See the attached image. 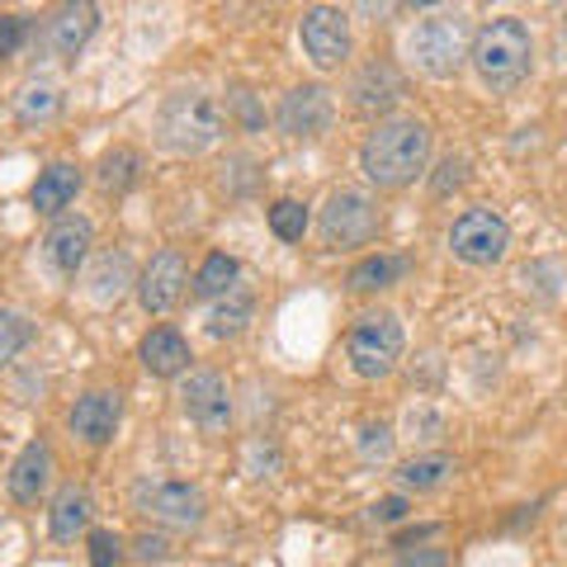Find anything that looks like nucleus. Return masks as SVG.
<instances>
[{
  "label": "nucleus",
  "mask_w": 567,
  "mask_h": 567,
  "mask_svg": "<svg viewBox=\"0 0 567 567\" xmlns=\"http://www.w3.org/2000/svg\"><path fill=\"white\" fill-rule=\"evenodd\" d=\"M473 52V29L458 10H435L406 29V62L431 81H450Z\"/></svg>",
  "instance_id": "nucleus-4"
},
{
  "label": "nucleus",
  "mask_w": 567,
  "mask_h": 567,
  "mask_svg": "<svg viewBox=\"0 0 567 567\" xmlns=\"http://www.w3.org/2000/svg\"><path fill=\"white\" fill-rule=\"evenodd\" d=\"M445 241L454 260L473 265V270H492V265H502L511 256V223L496 208H464L450 223Z\"/></svg>",
  "instance_id": "nucleus-8"
},
{
  "label": "nucleus",
  "mask_w": 567,
  "mask_h": 567,
  "mask_svg": "<svg viewBox=\"0 0 567 567\" xmlns=\"http://www.w3.org/2000/svg\"><path fill=\"white\" fill-rule=\"evenodd\" d=\"M393 454V425H364L360 431V458L374 464V458H388Z\"/></svg>",
  "instance_id": "nucleus-32"
},
{
  "label": "nucleus",
  "mask_w": 567,
  "mask_h": 567,
  "mask_svg": "<svg viewBox=\"0 0 567 567\" xmlns=\"http://www.w3.org/2000/svg\"><path fill=\"white\" fill-rule=\"evenodd\" d=\"M128 289H137L133 256H128V251H100V256L91 260V270H85V293H91V303L114 308Z\"/></svg>",
  "instance_id": "nucleus-18"
},
{
  "label": "nucleus",
  "mask_w": 567,
  "mask_h": 567,
  "mask_svg": "<svg viewBox=\"0 0 567 567\" xmlns=\"http://www.w3.org/2000/svg\"><path fill=\"white\" fill-rule=\"evenodd\" d=\"M62 114V91L52 81H29L20 95H14V118L33 128V123H52Z\"/></svg>",
  "instance_id": "nucleus-26"
},
{
  "label": "nucleus",
  "mask_w": 567,
  "mask_h": 567,
  "mask_svg": "<svg viewBox=\"0 0 567 567\" xmlns=\"http://www.w3.org/2000/svg\"><path fill=\"white\" fill-rule=\"evenodd\" d=\"M450 473H454V458L450 454H421V458H412V464H402L398 483L406 492H435V487L450 483Z\"/></svg>",
  "instance_id": "nucleus-27"
},
{
  "label": "nucleus",
  "mask_w": 567,
  "mask_h": 567,
  "mask_svg": "<svg viewBox=\"0 0 567 567\" xmlns=\"http://www.w3.org/2000/svg\"><path fill=\"white\" fill-rule=\"evenodd\" d=\"M393 567H450V554L445 548H406Z\"/></svg>",
  "instance_id": "nucleus-34"
},
{
  "label": "nucleus",
  "mask_w": 567,
  "mask_h": 567,
  "mask_svg": "<svg viewBox=\"0 0 567 567\" xmlns=\"http://www.w3.org/2000/svg\"><path fill=\"white\" fill-rule=\"evenodd\" d=\"M142 181V152L137 147H114V152H104V162L95 171V185L104 194H128L133 185Z\"/></svg>",
  "instance_id": "nucleus-25"
},
{
  "label": "nucleus",
  "mask_w": 567,
  "mask_h": 567,
  "mask_svg": "<svg viewBox=\"0 0 567 567\" xmlns=\"http://www.w3.org/2000/svg\"><path fill=\"white\" fill-rule=\"evenodd\" d=\"M100 29V6H62L58 14L48 20V48L58 58H76V52L91 43V33Z\"/></svg>",
  "instance_id": "nucleus-21"
},
{
  "label": "nucleus",
  "mask_w": 567,
  "mask_h": 567,
  "mask_svg": "<svg viewBox=\"0 0 567 567\" xmlns=\"http://www.w3.org/2000/svg\"><path fill=\"white\" fill-rule=\"evenodd\" d=\"M137 360L152 379H181V374H189L194 354H189V341L175 327H152L137 346Z\"/></svg>",
  "instance_id": "nucleus-17"
},
{
  "label": "nucleus",
  "mask_w": 567,
  "mask_h": 567,
  "mask_svg": "<svg viewBox=\"0 0 567 567\" xmlns=\"http://www.w3.org/2000/svg\"><path fill=\"white\" fill-rule=\"evenodd\" d=\"M383 227V208L369 189H331L322 204V218H317V237H322L327 251H354V246H369Z\"/></svg>",
  "instance_id": "nucleus-6"
},
{
  "label": "nucleus",
  "mask_w": 567,
  "mask_h": 567,
  "mask_svg": "<svg viewBox=\"0 0 567 567\" xmlns=\"http://www.w3.org/2000/svg\"><path fill=\"white\" fill-rule=\"evenodd\" d=\"M181 412L199 425V431L218 435L233 425V388L218 369H189L181 383Z\"/></svg>",
  "instance_id": "nucleus-11"
},
{
  "label": "nucleus",
  "mask_w": 567,
  "mask_h": 567,
  "mask_svg": "<svg viewBox=\"0 0 567 567\" xmlns=\"http://www.w3.org/2000/svg\"><path fill=\"white\" fill-rule=\"evenodd\" d=\"M133 511L142 520H152L156 529H199L208 520V496L204 487L181 483V477H142L133 487Z\"/></svg>",
  "instance_id": "nucleus-5"
},
{
  "label": "nucleus",
  "mask_w": 567,
  "mask_h": 567,
  "mask_svg": "<svg viewBox=\"0 0 567 567\" xmlns=\"http://www.w3.org/2000/svg\"><path fill=\"white\" fill-rule=\"evenodd\" d=\"M336 123V95L327 91V85H293L289 95L279 100L275 110V128L289 137V142H317L327 137Z\"/></svg>",
  "instance_id": "nucleus-10"
},
{
  "label": "nucleus",
  "mask_w": 567,
  "mask_h": 567,
  "mask_svg": "<svg viewBox=\"0 0 567 567\" xmlns=\"http://www.w3.org/2000/svg\"><path fill=\"white\" fill-rule=\"evenodd\" d=\"M298 43H303V58L317 71H341L350 62V14L336 6H308L298 14Z\"/></svg>",
  "instance_id": "nucleus-9"
},
{
  "label": "nucleus",
  "mask_w": 567,
  "mask_h": 567,
  "mask_svg": "<svg viewBox=\"0 0 567 567\" xmlns=\"http://www.w3.org/2000/svg\"><path fill=\"white\" fill-rule=\"evenodd\" d=\"M118 421H123V393L118 388H91V393H81L76 402H71V412H66L71 435H76L81 445H91V450L110 445V440L118 435Z\"/></svg>",
  "instance_id": "nucleus-13"
},
{
  "label": "nucleus",
  "mask_w": 567,
  "mask_h": 567,
  "mask_svg": "<svg viewBox=\"0 0 567 567\" xmlns=\"http://www.w3.org/2000/svg\"><path fill=\"white\" fill-rule=\"evenodd\" d=\"M402 350H406V331H402L398 312H364L346 336L350 369L360 379H369V383L393 374V369L402 364Z\"/></svg>",
  "instance_id": "nucleus-7"
},
{
  "label": "nucleus",
  "mask_w": 567,
  "mask_h": 567,
  "mask_svg": "<svg viewBox=\"0 0 567 567\" xmlns=\"http://www.w3.org/2000/svg\"><path fill=\"white\" fill-rule=\"evenodd\" d=\"M223 133L227 114L208 91H171L156 110V147L171 156H199L218 147Z\"/></svg>",
  "instance_id": "nucleus-3"
},
{
  "label": "nucleus",
  "mask_w": 567,
  "mask_h": 567,
  "mask_svg": "<svg viewBox=\"0 0 567 567\" xmlns=\"http://www.w3.org/2000/svg\"><path fill=\"white\" fill-rule=\"evenodd\" d=\"M435 152V133L431 123L416 114H388L369 128L364 147H360V171L374 189H406L416 185Z\"/></svg>",
  "instance_id": "nucleus-1"
},
{
  "label": "nucleus",
  "mask_w": 567,
  "mask_h": 567,
  "mask_svg": "<svg viewBox=\"0 0 567 567\" xmlns=\"http://www.w3.org/2000/svg\"><path fill=\"white\" fill-rule=\"evenodd\" d=\"M133 554L142 563H162V558H171V539L166 535H137L133 539Z\"/></svg>",
  "instance_id": "nucleus-35"
},
{
  "label": "nucleus",
  "mask_w": 567,
  "mask_h": 567,
  "mask_svg": "<svg viewBox=\"0 0 567 567\" xmlns=\"http://www.w3.org/2000/svg\"><path fill=\"white\" fill-rule=\"evenodd\" d=\"M52 468H58V458H52V445L39 435V440H29V445L14 454V464L6 473V487L10 496L20 506H39L43 502V492L52 487Z\"/></svg>",
  "instance_id": "nucleus-15"
},
{
  "label": "nucleus",
  "mask_w": 567,
  "mask_h": 567,
  "mask_svg": "<svg viewBox=\"0 0 567 567\" xmlns=\"http://www.w3.org/2000/svg\"><path fill=\"white\" fill-rule=\"evenodd\" d=\"M563 29H567V10H563Z\"/></svg>",
  "instance_id": "nucleus-38"
},
{
  "label": "nucleus",
  "mask_w": 567,
  "mask_h": 567,
  "mask_svg": "<svg viewBox=\"0 0 567 567\" xmlns=\"http://www.w3.org/2000/svg\"><path fill=\"white\" fill-rule=\"evenodd\" d=\"M402 95H406L402 71L393 62H383V58L364 62L350 76V104H354V114H383V110H393Z\"/></svg>",
  "instance_id": "nucleus-16"
},
{
  "label": "nucleus",
  "mask_w": 567,
  "mask_h": 567,
  "mask_svg": "<svg viewBox=\"0 0 567 567\" xmlns=\"http://www.w3.org/2000/svg\"><path fill=\"white\" fill-rule=\"evenodd\" d=\"M402 516H406V496H383L379 506H369V520L374 525H393Z\"/></svg>",
  "instance_id": "nucleus-36"
},
{
  "label": "nucleus",
  "mask_w": 567,
  "mask_h": 567,
  "mask_svg": "<svg viewBox=\"0 0 567 567\" xmlns=\"http://www.w3.org/2000/svg\"><path fill=\"white\" fill-rule=\"evenodd\" d=\"M29 341H33V322H29V317L0 308V369H6Z\"/></svg>",
  "instance_id": "nucleus-29"
},
{
  "label": "nucleus",
  "mask_w": 567,
  "mask_h": 567,
  "mask_svg": "<svg viewBox=\"0 0 567 567\" xmlns=\"http://www.w3.org/2000/svg\"><path fill=\"white\" fill-rule=\"evenodd\" d=\"M91 246H95V223L81 218V213H62V218L48 227V237H43V256H48L52 270L71 279V275L85 270Z\"/></svg>",
  "instance_id": "nucleus-14"
},
{
  "label": "nucleus",
  "mask_w": 567,
  "mask_h": 567,
  "mask_svg": "<svg viewBox=\"0 0 567 567\" xmlns=\"http://www.w3.org/2000/svg\"><path fill=\"white\" fill-rule=\"evenodd\" d=\"M468 66L477 71L487 95H511L535 71V33L516 14H496V20L473 29Z\"/></svg>",
  "instance_id": "nucleus-2"
},
{
  "label": "nucleus",
  "mask_w": 567,
  "mask_h": 567,
  "mask_svg": "<svg viewBox=\"0 0 567 567\" xmlns=\"http://www.w3.org/2000/svg\"><path fill=\"white\" fill-rule=\"evenodd\" d=\"M468 185V156H445V162H440V171L431 175V189L435 194H454V189H464Z\"/></svg>",
  "instance_id": "nucleus-31"
},
{
  "label": "nucleus",
  "mask_w": 567,
  "mask_h": 567,
  "mask_svg": "<svg viewBox=\"0 0 567 567\" xmlns=\"http://www.w3.org/2000/svg\"><path fill=\"white\" fill-rule=\"evenodd\" d=\"M251 322H256V293L241 289V284L208 308V336L213 341H233V336H241Z\"/></svg>",
  "instance_id": "nucleus-22"
},
{
  "label": "nucleus",
  "mask_w": 567,
  "mask_h": 567,
  "mask_svg": "<svg viewBox=\"0 0 567 567\" xmlns=\"http://www.w3.org/2000/svg\"><path fill=\"white\" fill-rule=\"evenodd\" d=\"M85 544H91V567H118L123 554H128L114 529H91V535H85Z\"/></svg>",
  "instance_id": "nucleus-30"
},
{
  "label": "nucleus",
  "mask_w": 567,
  "mask_h": 567,
  "mask_svg": "<svg viewBox=\"0 0 567 567\" xmlns=\"http://www.w3.org/2000/svg\"><path fill=\"white\" fill-rule=\"evenodd\" d=\"M91 516H95V502L81 483H66L58 496H52V511H48V535L58 544H71L76 535H91Z\"/></svg>",
  "instance_id": "nucleus-20"
},
{
  "label": "nucleus",
  "mask_w": 567,
  "mask_h": 567,
  "mask_svg": "<svg viewBox=\"0 0 567 567\" xmlns=\"http://www.w3.org/2000/svg\"><path fill=\"white\" fill-rule=\"evenodd\" d=\"M406 275V256H364V260H354L350 265V275H346V289L350 293H383V289H393V284Z\"/></svg>",
  "instance_id": "nucleus-23"
},
{
  "label": "nucleus",
  "mask_w": 567,
  "mask_h": 567,
  "mask_svg": "<svg viewBox=\"0 0 567 567\" xmlns=\"http://www.w3.org/2000/svg\"><path fill=\"white\" fill-rule=\"evenodd\" d=\"M29 43V14H0V58H14Z\"/></svg>",
  "instance_id": "nucleus-33"
},
{
  "label": "nucleus",
  "mask_w": 567,
  "mask_h": 567,
  "mask_svg": "<svg viewBox=\"0 0 567 567\" xmlns=\"http://www.w3.org/2000/svg\"><path fill=\"white\" fill-rule=\"evenodd\" d=\"M233 104H237V118H241L251 133L265 123V114H260V104H256V95H251V91H233Z\"/></svg>",
  "instance_id": "nucleus-37"
},
{
  "label": "nucleus",
  "mask_w": 567,
  "mask_h": 567,
  "mask_svg": "<svg viewBox=\"0 0 567 567\" xmlns=\"http://www.w3.org/2000/svg\"><path fill=\"white\" fill-rule=\"evenodd\" d=\"M81 166H71V162H52V166H43L39 171V181H33V189H29V204L43 213V218H52L58 223L62 213L76 204V194H81Z\"/></svg>",
  "instance_id": "nucleus-19"
},
{
  "label": "nucleus",
  "mask_w": 567,
  "mask_h": 567,
  "mask_svg": "<svg viewBox=\"0 0 567 567\" xmlns=\"http://www.w3.org/2000/svg\"><path fill=\"white\" fill-rule=\"evenodd\" d=\"M265 218H270V233H275L279 241H303L308 227H312L308 204H298V199H275Z\"/></svg>",
  "instance_id": "nucleus-28"
},
{
  "label": "nucleus",
  "mask_w": 567,
  "mask_h": 567,
  "mask_svg": "<svg viewBox=\"0 0 567 567\" xmlns=\"http://www.w3.org/2000/svg\"><path fill=\"white\" fill-rule=\"evenodd\" d=\"M185 284H189V265L175 246H166V251H156L147 265H142L133 293H137V303L147 317H166L185 298Z\"/></svg>",
  "instance_id": "nucleus-12"
},
{
  "label": "nucleus",
  "mask_w": 567,
  "mask_h": 567,
  "mask_svg": "<svg viewBox=\"0 0 567 567\" xmlns=\"http://www.w3.org/2000/svg\"><path fill=\"white\" fill-rule=\"evenodd\" d=\"M237 279H241V265H237V256L213 251V256H204L199 275H194V293L208 298V303H218V298H227V293L237 289Z\"/></svg>",
  "instance_id": "nucleus-24"
}]
</instances>
